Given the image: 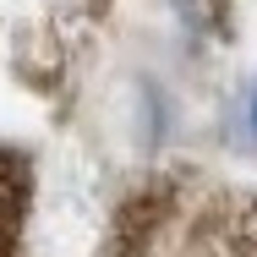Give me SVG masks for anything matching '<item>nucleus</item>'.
<instances>
[{
	"label": "nucleus",
	"mask_w": 257,
	"mask_h": 257,
	"mask_svg": "<svg viewBox=\"0 0 257 257\" xmlns=\"http://www.w3.org/2000/svg\"><path fill=\"white\" fill-rule=\"evenodd\" d=\"M246 126H252V137H257V82H252V93H246Z\"/></svg>",
	"instance_id": "1"
}]
</instances>
